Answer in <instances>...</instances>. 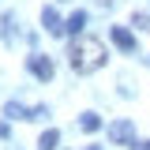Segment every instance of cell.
<instances>
[{"mask_svg":"<svg viewBox=\"0 0 150 150\" xmlns=\"http://www.w3.org/2000/svg\"><path fill=\"white\" fill-rule=\"evenodd\" d=\"M105 45L98 41V38H75L71 41V49H68V64H71V71L75 75H90V71H98L101 64H105Z\"/></svg>","mask_w":150,"mask_h":150,"instance_id":"obj_1","label":"cell"},{"mask_svg":"<svg viewBox=\"0 0 150 150\" xmlns=\"http://www.w3.org/2000/svg\"><path fill=\"white\" fill-rule=\"evenodd\" d=\"M109 143L131 146V143H135V124H131V120H112L109 124Z\"/></svg>","mask_w":150,"mask_h":150,"instance_id":"obj_2","label":"cell"},{"mask_svg":"<svg viewBox=\"0 0 150 150\" xmlns=\"http://www.w3.org/2000/svg\"><path fill=\"white\" fill-rule=\"evenodd\" d=\"M4 116H8V120H45L49 109H45V105H38V109H23L19 101H8V105H4Z\"/></svg>","mask_w":150,"mask_h":150,"instance_id":"obj_3","label":"cell"},{"mask_svg":"<svg viewBox=\"0 0 150 150\" xmlns=\"http://www.w3.org/2000/svg\"><path fill=\"white\" fill-rule=\"evenodd\" d=\"M26 68H30V71L41 79V83H49V79H53V60H49V56H41V53L26 56Z\"/></svg>","mask_w":150,"mask_h":150,"instance_id":"obj_4","label":"cell"},{"mask_svg":"<svg viewBox=\"0 0 150 150\" xmlns=\"http://www.w3.org/2000/svg\"><path fill=\"white\" fill-rule=\"evenodd\" d=\"M64 23H68V19H60L53 8H45V11H41V26H45L49 34H68V26H64Z\"/></svg>","mask_w":150,"mask_h":150,"instance_id":"obj_5","label":"cell"},{"mask_svg":"<svg viewBox=\"0 0 150 150\" xmlns=\"http://www.w3.org/2000/svg\"><path fill=\"white\" fill-rule=\"evenodd\" d=\"M112 41H116V49H124V53H131V49H135V34H131V30H124V26H112Z\"/></svg>","mask_w":150,"mask_h":150,"instance_id":"obj_6","label":"cell"},{"mask_svg":"<svg viewBox=\"0 0 150 150\" xmlns=\"http://www.w3.org/2000/svg\"><path fill=\"white\" fill-rule=\"evenodd\" d=\"M56 143H60V131L49 128V131H41V139H38V150H53Z\"/></svg>","mask_w":150,"mask_h":150,"instance_id":"obj_7","label":"cell"},{"mask_svg":"<svg viewBox=\"0 0 150 150\" xmlns=\"http://www.w3.org/2000/svg\"><path fill=\"white\" fill-rule=\"evenodd\" d=\"M83 23H86V11H71L64 26H68V34H79V30H83Z\"/></svg>","mask_w":150,"mask_h":150,"instance_id":"obj_8","label":"cell"},{"mask_svg":"<svg viewBox=\"0 0 150 150\" xmlns=\"http://www.w3.org/2000/svg\"><path fill=\"white\" fill-rule=\"evenodd\" d=\"M79 128H83V131H98V128H101V116H98V112H83Z\"/></svg>","mask_w":150,"mask_h":150,"instance_id":"obj_9","label":"cell"},{"mask_svg":"<svg viewBox=\"0 0 150 150\" xmlns=\"http://www.w3.org/2000/svg\"><path fill=\"white\" fill-rule=\"evenodd\" d=\"M4 38L15 41V19H11V15H4Z\"/></svg>","mask_w":150,"mask_h":150,"instance_id":"obj_10","label":"cell"},{"mask_svg":"<svg viewBox=\"0 0 150 150\" xmlns=\"http://www.w3.org/2000/svg\"><path fill=\"white\" fill-rule=\"evenodd\" d=\"M131 23H135L139 30H150V15H143V11H139V15H135V19H131Z\"/></svg>","mask_w":150,"mask_h":150,"instance_id":"obj_11","label":"cell"},{"mask_svg":"<svg viewBox=\"0 0 150 150\" xmlns=\"http://www.w3.org/2000/svg\"><path fill=\"white\" fill-rule=\"evenodd\" d=\"M131 150H150V139H139V143H131Z\"/></svg>","mask_w":150,"mask_h":150,"instance_id":"obj_12","label":"cell"}]
</instances>
